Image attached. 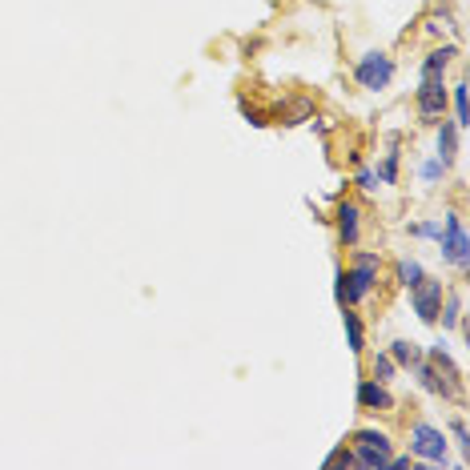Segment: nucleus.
<instances>
[{
    "label": "nucleus",
    "instance_id": "1",
    "mask_svg": "<svg viewBox=\"0 0 470 470\" xmlns=\"http://www.w3.org/2000/svg\"><path fill=\"white\" fill-rule=\"evenodd\" d=\"M378 253H354V266L341 270V306H358L362 297L374 294V286H378Z\"/></svg>",
    "mask_w": 470,
    "mask_h": 470
},
{
    "label": "nucleus",
    "instance_id": "2",
    "mask_svg": "<svg viewBox=\"0 0 470 470\" xmlns=\"http://www.w3.org/2000/svg\"><path fill=\"white\" fill-rule=\"evenodd\" d=\"M350 450H354V466H362V470H386L390 439L382 430H358L354 439H350Z\"/></svg>",
    "mask_w": 470,
    "mask_h": 470
},
{
    "label": "nucleus",
    "instance_id": "3",
    "mask_svg": "<svg viewBox=\"0 0 470 470\" xmlns=\"http://www.w3.org/2000/svg\"><path fill=\"white\" fill-rule=\"evenodd\" d=\"M410 455L430 463V466H447V434L430 422L410 426Z\"/></svg>",
    "mask_w": 470,
    "mask_h": 470
},
{
    "label": "nucleus",
    "instance_id": "4",
    "mask_svg": "<svg viewBox=\"0 0 470 470\" xmlns=\"http://www.w3.org/2000/svg\"><path fill=\"white\" fill-rule=\"evenodd\" d=\"M414 105H418V117H422V121L447 117V105H450L447 81H442V76H422V84H418V93H414Z\"/></svg>",
    "mask_w": 470,
    "mask_h": 470
},
{
    "label": "nucleus",
    "instance_id": "5",
    "mask_svg": "<svg viewBox=\"0 0 470 470\" xmlns=\"http://www.w3.org/2000/svg\"><path fill=\"white\" fill-rule=\"evenodd\" d=\"M354 81L362 84V89H370V93L386 89V84L395 81V61H390L386 53H366L362 61L354 65Z\"/></svg>",
    "mask_w": 470,
    "mask_h": 470
},
{
    "label": "nucleus",
    "instance_id": "6",
    "mask_svg": "<svg viewBox=\"0 0 470 470\" xmlns=\"http://www.w3.org/2000/svg\"><path fill=\"white\" fill-rule=\"evenodd\" d=\"M439 245H442V253H447V262H455L458 270H466L470 242H466V229H463V217H458V213H447L442 234H439Z\"/></svg>",
    "mask_w": 470,
    "mask_h": 470
},
{
    "label": "nucleus",
    "instance_id": "7",
    "mask_svg": "<svg viewBox=\"0 0 470 470\" xmlns=\"http://www.w3.org/2000/svg\"><path fill=\"white\" fill-rule=\"evenodd\" d=\"M442 297H447V289H442V281H434V278H422L414 289H410V306H414V314L422 322H439Z\"/></svg>",
    "mask_w": 470,
    "mask_h": 470
},
{
    "label": "nucleus",
    "instance_id": "8",
    "mask_svg": "<svg viewBox=\"0 0 470 470\" xmlns=\"http://www.w3.org/2000/svg\"><path fill=\"white\" fill-rule=\"evenodd\" d=\"M358 406L362 410H395V395L386 390V382L362 378L358 382Z\"/></svg>",
    "mask_w": 470,
    "mask_h": 470
},
{
    "label": "nucleus",
    "instance_id": "9",
    "mask_svg": "<svg viewBox=\"0 0 470 470\" xmlns=\"http://www.w3.org/2000/svg\"><path fill=\"white\" fill-rule=\"evenodd\" d=\"M338 234L346 245H358V237H362V209H358L354 201L338 205Z\"/></svg>",
    "mask_w": 470,
    "mask_h": 470
},
{
    "label": "nucleus",
    "instance_id": "10",
    "mask_svg": "<svg viewBox=\"0 0 470 470\" xmlns=\"http://www.w3.org/2000/svg\"><path fill=\"white\" fill-rule=\"evenodd\" d=\"M341 326H346V341H350V350L354 354H362L366 350V334H362V322H358V314H354V306H341Z\"/></svg>",
    "mask_w": 470,
    "mask_h": 470
},
{
    "label": "nucleus",
    "instance_id": "11",
    "mask_svg": "<svg viewBox=\"0 0 470 470\" xmlns=\"http://www.w3.org/2000/svg\"><path fill=\"white\" fill-rule=\"evenodd\" d=\"M455 57H458V49H455V45L434 49V53L422 61V76H442V73L450 68V61H455Z\"/></svg>",
    "mask_w": 470,
    "mask_h": 470
},
{
    "label": "nucleus",
    "instance_id": "12",
    "mask_svg": "<svg viewBox=\"0 0 470 470\" xmlns=\"http://www.w3.org/2000/svg\"><path fill=\"white\" fill-rule=\"evenodd\" d=\"M455 153H458V125L442 121V129H439V161L447 165V161H455Z\"/></svg>",
    "mask_w": 470,
    "mask_h": 470
},
{
    "label": "nucleus",
    "instance_id": "13",
    "mask_svg": "<svg viewBox=\"0 0 470 470\" xmlns=\"http://www.w3.org/2000/svg\"><path fill=\"white\" fill-rule=\"evenodd\" d=\"M390 358H395V366H414L418 358H422V350L414 346V341H406V338H398L395 346H390Z\"/></svg>",
    "mask_w": 470,
    "mask_h": 470
},
{
    "label": "nucleus",
    "instance_id": "14",
    "mask_svg": "<svg viewBox=\"0 0 470 470\" xmlns=\"http://www.w3.org/2000/svg\"><path fill=\"white\" fill-rule=\"evenodd\" d=\"M395 278H398V286L414 289L418 281L426 278V273H422V266H418V262H398V266H395Z\"/></svg>",
    "mask_w": 470,
    "mask_h": 470
},
{
    "label": "nucleus",
    "instance_id": "15",
    "mask_svg": "<svg viewBox=\"0 0 470 470\" xmlns=\"http://www.w3.org/2000/svg\"><path fill=\"white\" fill-rule=\"evenodd\" d=\"M395 370H398V366H395V358H390V354L374 358V378H378V382H390V378H395Z\"/></svg>",
    "mask_w": 470,
    "mask_h": 470
},
{
    "label": "nucleus",
    "instance_id": "16",
    "mask_svg": "<svg viewBox=\"0 0 470 470\" xmlns=\"http://www.w3.org/2000/svg\"><path fill=\"white\" fill-rule=\"evenodd\" d=\"M455 113H458V129H466V81L455 84Z\"/></svg>",
    "mask_w": 470,
    "mask_h": 470
},
{
    "label": "nucleus",
    "instance_id": "17",
    "mask_svg": "<svg viewBox=\"0 0 470 470\" xmlns=\"http://www.w3.org/2000/svg\"><path fill=\"white\" fill-rule=\"evenodd\" d=\"M395 177H398V153H386V161H382V169H378V182L395 185Z\"/></svg>",
    "mask_w": 470,
    "mask_h": 470
},
{
    "label": "nucleus",
    "instance_id": "18",
    "mask_svg": "<svg viewBox=\"0 0 470 470\" xmlns=\"http://www.w3.org/2000/svg\"><path fill=\"white\" fill-rule=\"evenodd\" d=\"M442 326H463V297H455V302L447 306V314H439Z\"/></svg>",
    "mask_w": 470,
    "mask_h": 470
},
{
    "label": "nucleus",
    "instance_id": "19",
    "mask_svg": "<svg viewBox=\"0 0 470 470\" xmlns=\"http://www.w3.org/2000/svg\"><path fill=\"white\" fill-rule=\"evenodd\" d=\"M410 234H414V237H434V242H439L442 226H439V221H418V226H410Z\"/></svg>",
    "mask_w": 470,
    "mask_h": 470
},
{
    "label": "nucleus",
    "instance_id": "20",
    "mask_svg": "<svg viewBox=\"0 0 470 470\" xmlns=\"http://www.w3.org/2000/svg\"><path fill=\"white\" fill-rule=\"evenodd\" d=\"M326 466H354V450H334L326 458Z\"/></svg>",
    "mask_w": 470,
    "mask_h": 470
},
{
    "label": "nucleus",
    "instance_id": "21",
    "mask_svg": "<svg viewBox=\"0 0 470 470\" xmlns=\"http://www.w3.org/2000/svg\"><path fill=\"white\" fill-rule=\"evenodd\" d=\"M450 430H455V439H458V447H470V434H466V422H463V418H455V422H450Z\"/></svg>",
    "mask_w": 470,
    "mask_h": 470
},
{
    "label": "nucleus",
    "instance_id": "22",
    "mask_svg": "<svg viewBox=\"0 0 470 470\" xmlns=\"http://www.w3.org/2000/svg\"><path fill=\"white\" fill-rule=\"evenodd\" d=\"M442 169H447V165H442V161H426V165H422V177H426V182H439V177H442Z\"/></svg>",
    "mask_w": 470,
    "mask_h": 470
},
{
    "label": "nucleus",
    "instance_id": "23",
    "mask_svg": "<svg viewBox=\"0 0 470 470\" xmlns=\"http://www.w3.org/2000/svg\"><path fill=\"white\" fill-rule=\"evenodd\" d=\"M358 185H362V190H378V173L362 169V173H358Z\"/></svg>",
    "mask_w": 470,
    "mask_h": 470
}]
</instances>
